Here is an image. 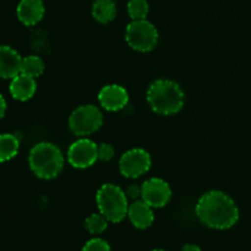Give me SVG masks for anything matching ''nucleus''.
I'll list each match as a JSON object with an SVG mask.
<instances>
[{"label": "nucleus", "mask_w": 251, "mask_h": 251, "mask_svg": "<svg viewBox=\"0 0 251 251\" xmlns=\"http://www.w3.org/2000/svg\"><path fill=\"white\" fill-rule=\"evenodd\" d=\"M103 124V115L96 105H81L71 113L69 126L76 136H87L97 131Z\"/></svg>", "instance_id": "39448f33"}, {"label": "nucleus", "mask_w": 251, "mask_h": 251, "mask_svg": "<svg viewBox=\"0 0 251 251\" xmlns=\"http://www.w3.org/2000/svg\"><path fill=\"white\" fill-rule=\"evenodd\" d=\"M183 90L178 83L171 80H157L151 83L147 91V100L152 110L161 115L178 113L184 105Z\"/></svg>", "instance_id": "f03ea898"}, {"label": "nucleus", "mask_w": 251, "mask_h": 251, "mask_svg": "<svg viewBox=\"0 0 251 251\" xmlns=\"http://www.w3.org/2000/svg\"><path fill=\"white\" fill-rule=\"evenodd\" d=\"M97 206L108 222L119 223L126 217L129 205L126 194L113 184H104L97 191Z\"/></svg>", "instance_id": "20e7f679"}, {"label": "nucleus", "mask_w": 251, "mask_h": 251, "mask_svg": "<svg viewBox=\"0 0 251 251\" xmlns=\"http://www.w3.org/2000/svg\"><path fill=\"white\" fill-rule=\"evenodd\" d=\"M20 149V141L12 134H0V163L14 158Z\"/></svg>", "instance_id": "dca6fc26"}, {"label": "nucleus", "mask_w": 251, "mask_h": 251, "mask_svg": "<svg viewBox=\"0 0 251 251\" xmlns=\"http://www.w3.org/2000/svg\"><path fill=\"white\" fill-rule=\"evenodd\" d=\"M127 44L137 51H150L157 46L158 32L147 20H134L126 27Z\"/></svg>", "instance_id": "423d86ee"}, {"label": "nucleus", "mask_w": 251, "mask_h": 251, "mask_svg": "<svg viewBox=\"0 0 251 251\" xmlns=\"http://www.w3.org/2000/svg\"><path fill=\"white\" fill-rule=\"evenodd\" d=\"M44 71V63L39 56L28 55L22 58L21 63V74L36 78L41 76Z\"/></svg>", "instance_id": "f3484780"}, {"label": "nucleus", "mask_w": 251, "mask_h": 251, "mask_svg": "<svg viewBox=\"0 0 251 251\" xmlns=\"http://www.w3.org/2000/svg\"><path fill=\"white\" fill-rule=\"evenodd\" d=\"M181 251H201V249L198 247V245L188 244V245H185V247H183Z\"/></svg>", "instance_id": "b1692460"}, {"label": "nucleus", "mask_w": 251, "mask_h": 251, "mask_svg": "<svg viewBox=\"0 0 251 251\" xmlns=\"http://www.w3.org/2000/svg\"><path fill=\"white\" fill-rule=\"evenodd\" d=\"M127 12L132 20H145L149 14V2L146 0H130Z\"/></svg>", "instance_id": "6ab92c4d"}, {"label": "nucleus", "mask_w": 251, "mask_h": 251, "mask_svg": "<svg viewBox=\"0 0 251 251\" xmlns=\"http://www.w3.org/2000/svg\"><path fill=\"white\" fill-rule=\"evenodd\" d=\"M151 251H164V250H162V249H154V250H151Z\"/></svg>", "instance_id": "393cba45"}, {"label": "nucleus", "mask_w": 251, "mask_h": 251, "mask_svg": "<svg viewBox=\"0 0 251 251\" xmlns=\"http://www.w3.org/2000/svg\"><path fill=\"white\" fill-rule=\"evenodd\" d=\"M108 227V220L102 213H93L86 220V229L91 234L98 235L104 232Z\"/></svg>", "instance_id": "a211bd4d"}, {"label": "nucleus", "mask_w": 251, "mask_h": 251, "mask_svg": "<svg viewBox=\"0 0 251 251\" xmlns=\"http://www.w3.org/2000/svg\"><path fill=\"white\" fill-rule=\"evenodd\" d=\"M125 194H126V196H129V198L136 200V199L141 198V186H137V185L129 186V188L126 189V193Z\"/></svg>", "instance_id": "4be33fe9"}, {"label": "nucleus", "mask_w": 251, "mask_h": 251, "mask_svg": "<svg viewBox=\"0 0 251 251\" xmlns=\"http://www.w3.org/2000/svg\"><path fill=\"white\" fill-rule=\"evenodd\" d=\"M22 58L9 46H0V77L14 78L21 74Z\"/></svg>", "instance_id": "9b49d317"}, {"label": "nucleus", "mask_w": 251, "mask_h": 251, "mask_svg": "<svg viewBox=\"0 0 251 251\" xmlns=\"http://www.w3.org/2000/svg\"><path fill=\"white\" fill-rule=\"evenodd\" d=\"M127 216H129V220L132 226L139 229H146V228L151 227L154 220L152 207L144 200H136L135 202H132L129 206Z\"/></svg>", "instance_id": "ddd939ff"}, {"label": "nucleus", "mask_w": 251, "mask_h": 251, "mask_svg": "<svg viewBox=\"0 0 251 251\" xmlns=\"http://www.w3.org/2000/svg\"><path fill=\"white\" fill-rule=\"evenodd\" d=\"M82 251H110V247L105 240L95 238L91 239L83 245Z\"/></svg>", "instance_id": "aec40b11"}, {"label": "nucleus", "mask_w": 251, "mask_h": 251, "mask_svg": "<svg viewBox=\"0 0 251 251\" xmlns=\"http://www.w3.org/2000/svg\"><path fill=\"white\" fill-rule=\"evenodd\" d=\"M151 168V157L149 152L134 149L125 152L119 161V169L126 178H137Z\"/></svg>", "instance_id": "0eeeda50"}, {"label": "nucleus", "mask_w": 251, "mask_h": 251, "mask_svg": "<svg viewBox=\"0 0 251 251\" xmlns=\"http://www.w3.org/2000/svg\"><path fill=\"white\" fill-rule=\"evenodd\" d=\"M93 17L100 24H109L117 15V6L113 0H96L92 6Z\"/></svg>", "instance_id": "2eb2a0df"}, {"label": "nucleus", "mask_w": 251, "mask_h": 251, "mask_svg": "<svg viewBox=\"0 0 251 251\" xmlns=\"http://www.w3.org/2000/svg\"><path fill=\"white\" fill-rule=\"evenodd\" d=\"M37 83L33 77L31 76L24 75V74H19L11 78V83H10V93L12 97L17 100H28L29 98L33 97L36 93Z\"/></svg>", "instance_id": "4468645a"}, {"label": "nucleus", "mask_w": 251, "mask_h": 251, "mask_svg": "<svg viewBox=\"0 0 251 251\" xmlns=\"http://www.w3.org/2000/svg\"><path fill=\"white\" fill-rule=\"evenodd\" d=\"M98 100L104 109L109 112H117L123 109L129 102V95L126 90L119 85H108L100 91Z\"/></svg>", "instance_id": "9d476101"}, {"label": "nucleus", "mask_w": 251, "mask_h": 251, "mask_svg": "<svg viewBox=\"0 0 251 251\" xmlns=\"http://www.w3.org/2000/svg\"><path fill=\"white\" fill-rule=\"evenodd\" d=\"M172 198V190L168 183L159 178H152L141 186V199L151 207H163Z\"/></svg>", "instance_id": "1a4fd4ad"}, {"label": "nucleus", "mask_w": 251, "mask_h": 251, "mask_svg": "<svg viewBox=\"0 0 251 251\" xmlns=\"http://www.w3.org/2000/svg\"><path fill=\"white\" fill-rule=\"evenodd\" d=\"M31 171L41 179H53L59 176L64 166L60 150L50 142H39L29 152Z\"/></svg>", "instance_id": "7ed1b4c3"}, {"label": "nucleus", "mask_w": 251, "mask_h": 251, "mask_svg": "<svg viewBox=\"0 0 251 251\" xmlns=\"http://www.w3.org/2000/svg\"><path fill=\"white\" fill-rule=\"evenodd\" d=\"M114 157V149L109 144H100L98 146V159L100 161H110Z\"/></svg>", "instance_id": "412c9836"}, {"label": "nucleus", "mask_w": 251, "mask_h": 251, "mask_svg": "<svg viewBox=\"0 0 251 251\" xmlns=\"http://www.w3.org/2000/svg\"><path fill=\"white\" fill-rule=\"evenodd\" d=\"M17 17L26 26L38 24L44 16V4L42 0H21L16 9Z\"/></svg>", "instance_id": "f8f14e48"}, {"label": "nucleus", "mask_w": 251, "mask_h": 251, "mask_svg": "<svg viewBox=\"0 0 251 251\" xmlns=\"http://www.w3.org/2000/svg\"><path fill=\"white\" fill-rule=\"evenodd\" d=\"M69 163L75 168H87L98 159V147L88 139H81L74 142L68 151Z\"/></svg>", "instance_id": "6e6552de"}, {"label": "nucleus", "mask_w": 251, "mask_h": 251, "mask_svg": "<svg viewBox=\"0 0 251 251\" xmlns=\"http://www.w3.org/2000/svg\"><path fill=\"white\" fill-rule=\"evenodd\" d=\"M198 218L213 229H229L239 220V210L234 201L222 191H208L196 205Z\"/></svg>", "instance_id": "f257e3e1"}, {"label": "nucleus", "mask_w": 251, "mask_h": 251, "mask_svg": "<svg viewBox=\"0 0 251 251\" xmlns=\"http://www.w3.org/2000/svg\"><path fill=\"white\" fill-rule=\"evenodd\" d=\"M5 113H6V100H5V98L0 95V119L4 117Z\"/></svg>", "instance_id": "5701e85b"}]
</instances>
